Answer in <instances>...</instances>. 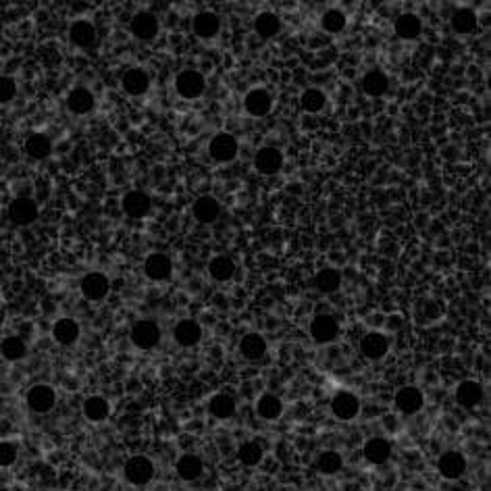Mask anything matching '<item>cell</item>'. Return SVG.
<instances>
[{"mask_svg":"<svg viewBox=\"0 0 491 491\" xmlns=\"http://www.w3.org/2000/svg\"><path fill=\"white\" fill-rule=\"evenodd\" d=\"M254 167L258 173L263 175H275L277 171L283 167V154L279 148H273V146H265L260 148L256 156H254Z\"/></svg>","mask_w":491,"mask_h":491,"instance_id":"9","label":"cell"},{"mask_svg":"<svg viewBox=\"0 0 491 491\" xmlns=\"http://www.w3.org/2000/svg\"><path fill=\"white\" fill-rule=\"evenodd\" d=\"M240 352L246 360H260L267 354V341L258 333H250L240 341Z\"/></svg>","mask_w":491,"mask_h":491,"instance_id":"29","label":"cell"},{"mask_svg":"<svg viewBox=\"0 0 491 491\" xmlns=\"http://www.w3.org/2000/svg\"><path fill=\"white\" fill-rule=\"evenodd\" d=\"M144 273L148 279L153 281H165L169 279L171 273H173V265H171V258L167 254H150L144 263Z\"/></svg>","mask_w":491,"mask_h":491,"instance_id":"15","label":"cell"},{"mask_svg":"<svg viewBox=\"0 0 491 491\" xmlns=\"http://www.w3.org/2000/svg\"><path fill=\"white\" fill-rule=\"evenodd\" d=\"M300 104H302V109H304L307 113H319V111L325 109L327 96H325L323 90H319V88H310V90H307V92L302 94Z\"/></svg>","mask_w":491,"mask_h":491,"instance_id":"41","label":"cell"},{"mask_svg":"<svg viewBox=\"0 0 491 491\" xmlns=\"http://www.w3.org/2000/svg\"><path fill=\"white\" fill-rule=\"evenodd\" d=\"M69 38H71V42H73L77 48H92L94 44H96V38H98V35H96L94 23L82 19V21H75V23L71 26Z\"/></svg>","mask_w":491,"mask_h":491,"instance_id":"19","label":"cell"},{"mask_svg":"<svg viewBox=\"0 0 491 491\" xmlns=\"http://www.w3.org/2000/svg\"><path fill=\"white\" fill-rule=\"evenodd\" d=\"M437 470L443 479L456 481L466 473V458L460 452H446L437 462Z\"/></svg>","mask_w":491,"mask_h":491,"instance_id":"10","label":"cell"},{"mask_svg":"<svg viewBox=\"0 0 491 491\" xmlns=\"http://www.w3.org/2000/svg\"><path fill=\"white\" fill-rule=\"evenodd\" d=\"M363 454L370 464H383V462L390 460V456H392V443L387 439H383V437H373L365 443Z\"/></svg>","mask_w":491,"mask_h":491,"instance_id":"21","label":"cell"},{"mask_svg":"<svg viewBox=\"0 0 491 491\" xmlns=\"http://www.w3.org/2000/svg\"><path fill=\"white\" fill-rule=\"evenodd\" d=\"M0 354H2V358H4V360L17 363V360L26 358V354H28V346H26V341H23L21 338L11 336V338L2 339V343H0Z\"/></svg>","mask_w":491,"mask_h":491,"instance_id":"31","label":"cell"},{"mask_svg":"<svg viewBox=\"0 0 491 491\" xmlns=\"http://www.w3.org/2000/svg\"><path fill=\"white\" fill-rule=\"evenodd\" d=\"M209 273H211V277L215 281H229L233 277V273H236V265L227 256H216V258L211 260V265H209Z\"/></svg>","mask_w":491,"mask_h":491,"instance_id":"38","label":"cell"},{"mask_svg":"<svg viewBox=\"0 0 491 491\" xmlns=\"http://www.w3.org/2000/svg\"><path fill=\"white\" fill-rule=\"evenodd\" d=\"M363 90L373 98L383 96L387 92V75L383 71H368L363 77Z\"/></svg>","mask_w":491,"mask_h":491,"instance_id":"34","label":"cell"},{"mask_svg":"<svg viewBox=\"0 0 491 491\" xmlns=\"http://www.w3.org/2000/svg\"><path fill=\"white\" fill-rule=\"evenodd\" d=\"M53 338L61 346H73L79 339V325L73 319H59L53 327Z\"/></svg>","mask_w":491,"mask_h":491,"instance_id":"23","label":"cell"},{"mask_svg":"<svg viewBox=\"0 0 491 491\" xmlns=\"http://www.w3.org/2000/svg\"><path fill=\"white\" fill-rule=\"evenodd\" d=\"M209 408H211V414L216 419H229L236 414V399L229 394H216L211 399Z\"/></svg>","mask_w":491,"mask_h":491,"instance_id":"36","label":"cell"},{"mask_svg":"<svg viewBox=\"0 0 491 491\" xmlns=\"http://www.w3.org/2000/svg\"><path fill=\"white\" fill-rule=\"evenodd\" d=\"M425 406V396L419 387H402L396 394V408L402 414H416Z\"/></svg>","mask_w":491,"mask_h":491,"instance_id":"12","label":"cell"},{"mask_svg":"<svg viewBox=\"0 0 491 491\" xmlns=\"http://www.w3.org/2000/svg\"><path fill=\"white\" fill-rule=\"evenodd\" d=\"M84 414L92 423H102L111 414V404H109V399L102 398V396H92V398L84 402Z\"/></svg>","mask_w":491,"mask_h":491,"instance_id":"28","label":"cell"},{"mask_svg":"<svg viewBox=\"0 0 491 491\" xmlns=\"http://www.w3.org/2000/svg\"><path fill=\"white\" fill-rule=\"evenodd\" d=\"M341 466H343V458H341V454L333 452V450H327L316 458V468L323 475H336L341 470Z\"/></svg>","mask_w":491,"mask_h":491,"instance_id":"40","label":"cell"},{"mask_svg":"<svg viewBox=\"0 0 491 491\" xmlns=\"http://www.w3.org/2000/svg\"><path fill=\"white\" fill-rule=\"evenodd\" d=\"M456 399L462 408H475L483 399V387L477 381H462L456 390Z\"/></svg>","mask_w":491,"mask_h":491,"instance_id":"24","label":"cell"},{"mask_svg":"<svg viewBox=\"0 0 491 491\" xmlns=\"http://www.w3.org/2000/svg\"><path fill=\"white\" fill-rule=\"evenodd\" d=\"M256 412H258V416H263L267 421H275L283 412V402L273 394H265L256 402Z\"/></svg>","mask_w":491,"mask_h":491,"instance_id":"32","label":"cell"},{"mask_svg":"<svg viewBox=\"0 0 491 491\" xmlns=\"http://www.w3.org/2000/svg\"><path fill=\"white\" fill-rule=\"evenodd\" d=\"M9 216L15 225H31L38 219V204L28 196L15 198L9 206Z\"/></svg>","mask_w":491,"mask_h":491,"instance_id":"6","label":"cell"},{"mask_svg":"<svg viewBox=\"0 0 491 491\" xmlns=\"http://www.w3.org/2000/svg\"><path fill=\"white\" fill-rule=\"evenodd\" d=\"M177 475L184 479V481H196L200 475H202V470H204V464H202V460L196 456V454H184L180 460H177Z\"/></svg>","mask_w":491,"mask_h":491,"instance_id":"30","label":"cell"},{"mask_svg":"<svg viewBox=\"0 0 491 491\" xmlns=\"http://www.w3.org/2000/svg\"><path fill=\"white\" fill-rule=\"evenodd\" d=\"M394 30H396V33H398L402 40H414V38L421 35L423 23H421V19L414 13H404V15H399L398 19H396Z\"/></svg>","mask_w":491,"mask_h":491,"instance_id":"27","label":"cell"},{"mask_svg":"<svg viewBox=\"0 0 491 491\" xmlns=\"http://www.w3.org/2000/svg\"><path fill=\"white\" fill-rule=\"evenodd\" d=\"M314 285L323 294H333V292H338L339 285H341V273L336 271V269H323L314 277Z\"/></svg>","mask_w":491,"mask_h":491,"instance_id":"35","label":"cell"},{"mask_svg":"<svg viewBox=\"0 0 491 491\" xmlns=\"http://www.w3.org/2000/svg\"><path fill=\"white\" fill-rule=\"evenodd\" d=\"M175 90L182 98H198L204 92V77L198 71H182L175 79Z\"/></svg>","mask_w":491,"mask_h":491,"instance_id":"7","label":"cell"},{"mask_svg":"<svg viewBox=\"0 0 491 491\" xmlns=\"http://www.w3.org/2000/svg\"><path fill=\"white\" fill-rule=\"evenodd\" d=\"M67 106L75 115H88L94 109V94L88 88H75L67 96Z\"/></svg>","mask_w":491,"mask_h":491,"instance_id":"22","label":"cell"},{"mask_svg":"<svg viewBox=\"0 0 491 491\" xmlns=\"http://www.w3.org/2000/svg\"><path fill=\"white\" fill-rule=\"evenodd\" d=\"M131 33L138 38V40H153L158 33V19L156 15L148 13V11H142V13H136L133 19H131Z\"/></svg>","mask_w":491,"mask_h":491,"instance_id":"13","label":"cell"},{"mask_svg":"<svg viewBox=\"0 0 491 491\" xmlns=\"http://www.w3.org/2000/svg\"><path fill=\"white\" fill-rule=\"evenodd\" d=\"M263 456H265V452H263V448L256 441H246V443L240 446V450H238V460L242 462L244 466H256V464H260Z\"/></svg>","mask_w":491,"mask_h":491,"instance_id":"42","label":"cell"},{"mask_svg":"<svg viewBox=\"0 0 491 491\" xmlns=\"http://www.w3.org/2000/svg\"><path fill=\"white\" fill-rule=\"evenodd\" d=\"M321 26H323V30L329 31V33H339V31H343V28H346V15L341 11H338V9H329L323 15Z\"/></svg>","mask_w":491,"mask_h":491,"instance_id":"43","label":"cell"},{"mask_svg":"<svg viewBox=\"0 0 491 491\" xmlns=\"http://www.w3.org/2000/svg\"><path fill=\"white\" fill-rule=\"evenodd\" d=\"M331 410L341 421H352L360 412V399L350 392H338L331 399Z\"/></svg>","mask_w":491,"mask_h":491,"instance_id":"8","label":"cell"},{"mask_svg":"<svg viewBox=\"0 0 491 491\" xmlns=\"http://www.w3.org/2000/svg\"><path fill=\"white\" fill-rule=\"evenodd\" d=\"M254 30L260 38H273L281 30V21L275 13H260L254 21Z\"/></svg>","mask_w":491,"mask_h":491,"instance_id":"37","label":"cell"},{"mask_svg":"<svg viewBox=\"0 0 491 491\" xmlns=\"http://www.w3.org/2000/svg\"><path fill=\"white\" fill-rule=\"evenodd\" d=\"M17 460V448L9 441H0V466H11Z\"/></svg>","mask_w":491,"mask_h":491,"instance_id":"45","label":"cell"},{"mask_svg":"<svg viewBox=\"0 0 491 491\" xmlns=\"http://www.w3.org/2000/svg\"><path fill=\"white\" fill-rule=\"evenodd\" d=\"M244 106L246 111H248V115H252V117H265L271 111V106H273L271 94L260 90V88L258 90H250V92L246 94Z\"/></svg>","mask_w":491,"mask_h":491,"instance_id":"16","label":"cell"},{"mask_svg":"<svg viewBox=\"0 0 491 491\" xmlns=\"http://www.w3.org/2000/svg\"><path fill=\"white\" fill-rule=\"evenodd\" d=\"M26 150H28L31 158L44 160V158L50 156L53 144H50V140L44 133H31L30 138H28V142H26Z\"/></svg>","mask_w":491,"mask_h":491,"instance_id":"33","label":"cell"},{"mask_svg":"<svg viewBox=\"0 0 491 491\" xmlns=\"http://www.w3.org/2000/svg\"><path fill=\"white\" fill-rule=\"evenodd\" d=\"M452 28L458 33H473L477 30V15L470 9H458L452 15Z\"/></svg>","mask_w":491,"mask_h":491,"instance_id":"39","label":"cell"},{"mask_svg":"<svg viewBox=\"0 0 491 491\" xmlns=\"http://www.w3.org/2000/svg\"><path fill=\"white\" fill-rule=\"evenodd\" d=\"M123 473L131 485H148L154 477V464L146 456H133L127 460Z\"/></svg>","mask_w":491,"mask_h":491,"instance_id":"2","label":"cell"},{"mask_svg":"<svg viewBox=\"0 0 491 491\" xmlns=\"http://www.w3.org/2000/svg\"><path fill=\"white\" fill-rule=\"evenodd\" d=\"M390 350V341L383 333H377V331H370L365 338L360 339V352L370 358V360H379L387 354Z\"/></svg>","mask_w":491,"mask_h":491,"instance_id":"17","label":"cell"},{"mask_svg":"<svg viewBox=\"0 0 491 491\" xmlns=\"http://www.w3.org/2000/svg\"><path fill=\"white\" fill-rule=\"evenodd\" d=\"M84 298L88 300H102L109 292H111V281L109 277H104L102 273H88L82 279L79 283Z\"/></svg>","mask_w":491,"mask_h":491,"instance_id":"11","label":"cell"},{"mask_svg":"<svg viewBox=\"0 0 491 491\" xmlns=\"http://www.w3.org/2000/svg\"><path fill=\"white\" fill-rule=\"evenodd\" d=\"M173 338H175V341H177L180 346L192 348V346H196V343L200 341V338H202V327H200L196 321L185 319V321H180V323H177V327H175V331H173Z\"/></svg>","mask_w":491,"mask_h":491,"instance_id":"20","label":"cell"},{"mask_svg":"<svg viewBox=\"0 0 491 491\" xmlns=\"http://www.w3.org/2000/svg\"><path fill=\"white\" fill-rule=\"evenodd\" d=\"M219 30H221V21L215 13L202 11L194 17V31L198 38H215Z\"/></svg>","mask_w":491,"mask_h":491,"instance_id":"25","label":"cell"},{"mask_svg":"<svg viewBox=\"0 0 491 491\" xmlns=\"http://www.w3.org/2000/svg\"><path fill=\"white\" fill-rule=\"evenodd\" d=\"M339 325L331 314H316L310 323V336L316 343H331L338 338Z\"/></svg>","mask_w":491,"mask_h":491,"instance_id":"4","label":"cell"},{"mask_svg":"<svg viewBox=\"0 0 491 491\" xmlns=\"http://www.w3.org/2000/svg\"><path fill=\"white\" fill-rule=\"evenodd\" d=\"M15 94H17V84H15L11 77L0 75V102H2V104H4V102H11V100L15 98Z\"/></svg>","mask_w":491,"mask_h":491,"instance_id":"44","label":"cell"},{"mask_svg":"<svg viewBox=\"0 0 491 491\" xmlns=\"http://www.w3.org/2000/svg\"><path fill=\"white\" fill-rule=\"evenodd\" d=\"M219 213H221V204L213 196H200L194 202V216L200 223H213V221H216Z\"/></svg>","mask_w":491,"mask_h":491,"instance_id":"26","label":"cell"},{"mask_svg":"<svg viewBox=\"0 0 491 491\" xmlns=\"http://www.w3.org/2000/svg\"><path fill=\"white\" fill-rule=\"evenodd\" d=\"M150 88V77L144 69H129L123 75V90L129 96H142Z\"/></svg>","mask_w":491,"mask_h":491,"instance_id":"18","label":"cell"},{"mask_svg":"<svg viewBox=\"0 0 491 491\" xmlns=\"http://www.w3.org/2000/svg\"><path fill=\"white\" fill-rule=\"evenodd\" d=\"M131 341L140 350H153V348L158 346V341H160V327L154 321H150V319L138 321L131 327Z\"/></svg>","mask_w":491,"mask_h":491,"instance_id":"1","label":"cell"},{"mask_svg":"<svg viewBox=\"0 0 491 491\" xmlns=\"http://www.w3.org/2000/svg\"><path fill=\"white\" fill-rule=\"evenodd\" d=\"M209 153H211V156L215 158L216 162H231L238 156V140L231 133L221 131V133H216L215 138L211 140Z\"/></svg>","mask_w":491,"mask_h":491,"instance_id":"3","label":"cell"},{"mask_svg":"<svg viewBox=\"0 0 491 491\" xmlns=\"http://www.w3.org/2000/svg\"><path fill=\"white\" fill-rule=\"evenodd\" d=\"M57 394L50 385H33L28 394V406L38 414H46L55 408Z\"/></svg>","mask_w":491,"mask_h":491,"instance_id":"5","label":"cell"},{"mask_svg":"<svg viewBox=\"0 0 491 491\" xmlns=\"http://www.w3.org/2000/svg\"><path fill=\"white\" fill-rule=\"evenodd\" d=\"M121 204L125 215H129L131 219H142V216H146L150 213V206H153L150 198H148L144 192H127V194L123 196Z\"/></svg>","mask_w":491,"mask_h":491,"instance_id":"14","label":"cell"}]
</instances>
